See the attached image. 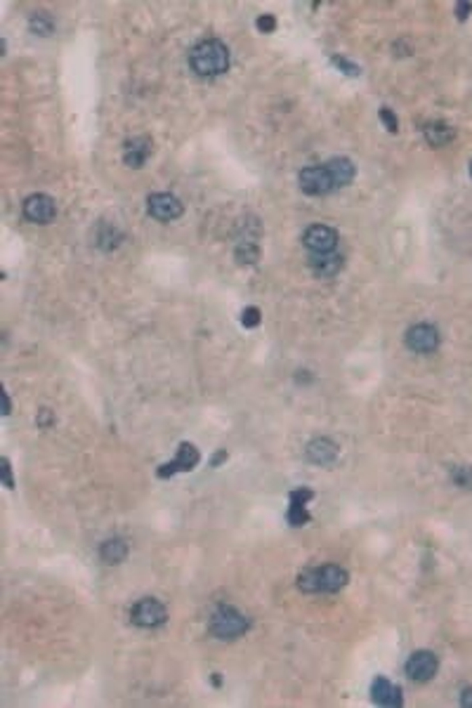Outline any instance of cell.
<instances>
[{"label":"cell","mask_w":472,"mask_h":708,"mask_svg":"<svg viewBox=\"0 0 472 708\" xmlns=\"http://www.w3.org/2000/svg\"><path fill=\"white\" fill-rule=\"evenodd\" d=\"M333 64H336L338 69H345V74H350V76H359L361 74V69L357 67V64H350L348 59H343V57H333Z\"/></svg>","instance_id":"obj_27"},{"label":"cell","mask_w":472,"mask_h":708,"mask_svg":"<svg viewBox=\"0 0 472 708\" xmlns=\"http://www.w3.org/2000/svg\"><path fill=\"white\" fill-rule=\"evenodd\" d=\"M211 633L220 640H234L248 630V618L234 607H220L211 616Z\"/></svg>","instance_id":"obj_3"},{"label":"cell","mask_w":472,"mask_h":708,"mask_svg":"<svg viewBox=\"0 0 472 708\" xmlns=\"http://www.w3.org/2000/svg\"><path fill=\"white\" fill-rule=\"evenodd\" d=\"M437 668H439V659H437V654L430 650H418L411 654L409 661H406V675L416 682L432 680V677L437 675Z\"/></svg>","instance_id":"obj_4"},{"label":"cell","mask_w":472,"mask_h":708,"mask_svg":"<svg viewBox=\"0 0 472 708\" xmlns=\"http://www.w3.org/2000/svg\"><path fill=\"white\" fill-rule=\"evenodd\" d=\"M130 618H133V623H137V626H142V628H158V626H163V623H165V618H168V611H165V607L161 604L158 600L145 598V600H140V602L133 607V611H130Z\"/></svg>","instance_id":"obj_5"},{"label":"cell","mask_w":472,"mask_h":708,"mask_svg":"<svg viewBox=\"0 0 472 708\" xmlns=\"http://www.w3.org/2000/svg\"><path fill=\"white\" fill-rule=\"evenodd\" d=\"M449 477L461 489H472V466H453Z\"/></svg>","instance_id":"obj_22"},{"label":"cell","mask_w":472,"mask_h":708,"mask_svg":"<svg viewBox=\"0 0 472 708\" xmlns=\"http://www.w3.org/2000/svg\"><path fill=\"white\" fill-rule=\"evenodd\" d=\"M199 461H201V454H199V449H196L194 444H180V449H177V456H175V461H172V466H175L177 472H187V470H194L196 466H199Z\"/></svg>","instance_id":"obj_17"},{"label":"cell","mask_w":472,"mask_h":708,"mask_svg":"<svg viewBox=\"0 0 472 708\" xmlns=\"http://www.w3.org/2000/svg\"><path fill=\"white\" fill-rule=\"evenodd\" d=\"M461 704H463L465 708H472V687H465V689H463Z\"/></svg>","instance_id":"obj_32"},{"label":"cell","mask_w":472,"mask_h":708,"mask_svg":"<svg viewBox=\"0 0 472 708\" xmlns=\"http://www.w3.org/2000/svg\"><path fill=\"white\" fill-rule=\"evenodd\" d=\"M371 699L378 706H402V689L380 675L375 677L371 685Z\"/></svg>","instance_id":"obj_12"},{"label":"cell","mask_w":472,"mask_h":708,"mask_svg":"<svg viewBox=\"0 0 472 708\" xmlns=\"http://www.w3.org/2000/svg\"><path fill=\"white\" fill-rule=\"evenodd\" d=\"M121 239H123L121 231L116 227H111V224H101L97 231V246L101 251H113V248H118L121 246Z\"/></svg>","instance_id":"obj_19"},{"label":"cell","mask_w":472,"mask_h":708,"mask_svg":"<svg viewBox=\"0 0 472 708\" xmlns=\"http://www.w3.org/2000/svg\"><path fill=\"white\" fill-rule=\"evenodd\" d=\"M302 243L309 253H333L338 246V231L328 224H312L302 236Z\"/></svg>","instance_id":"obj_7"},{"label":"cell","mask_w":472,"mask_h":708,"mask_svg":"<svg viewBox=\"0 0 472 708\" xmlns=\"http://www.w3.org/2000/svg\"><path fill=\"white\" fill-rule=\"evenodd\" d=\"M147 211L149 215L161 220V222H170V220H177L182 215V204L172 194H152L147 201Z\"/></svg>","instance_id":"obj_10"},{"label":"cell","mask_w":472,"mask_h":708,"mask_svg":"<svg viewBox=\"0 0 472 708\" xmlns=\"http://www.w3.org/2000/svg\"><path fill=\"white\" fill-rule=\"evenodd\" d=\"M348 583V571L338 564H324V567L304 569L298 576V588L302 593H338Z\"/></svg>","instance_id":"obj_2"},{"label":"cell","mask_w":472,"mask_h":708,"mask_svg":"<svg viewBox=\"0 0 472 708\" xmlns=\"http://www.w3.org/2000/svg\"><path fill=\"white\" fill-rule=\"evenodd\" d=\"M99 557L106 564H121L125 557H128V543L123 538H109L101 543L99 548Z\"/></svg>","instance_id":"obj_16"},{"label":"cell","mask_w":472,"mask_h":708,"mask_svg":"<svg viewBox=\"0 0 472 708\" xmlns=\"http://www.w3.org/2000/svg\"><path fill=\"white\" fill-rule=\"evenodd\" d=\"M255 26H258L260 33H272L274 28H277V19H274V15H260Z\"/></svg>","instance_id":"obj_25"},{"label":"cell","mask_w":472,"mask_h":708,"mask_svg":"<svg viewBox=\"0 0 472 708\" xmlns=\"http://www.w3.org/2000/svg\"><path fill=\"white\" fill-rule=\"evenodd\" d=\"M300 189L309 196H324L336 187H333L326 165H312V168H304L300 172Z\"/></svg>","instance_id":"obj_9"},{"label":"cell","mask_w":472,"mask_h":708,"mask_svg":"<svg viewBox=\"0 0 472 708\" xmlns=\"http://www.w3.org/2000/svg\"><path fill=\"white\" fill-rule=\"evenodd\" d=\"M152 154V140L149 138H135L130 142H125V151H123V160L125 165L130 168H142L145 160Z\"/></svg>","instance_id":"obj_14"},{"label":"cell","mask_w":472,"mask_h":708,"mask_svg":"<svg viewBox=\"0 0 472 708\" xmlns=\"http://www.w3.org/2000/svg\"><path fill=\"white\" fill-rule=\"evenodd\" d=\"M437 345H439V331L434 329V326L416 324V326H411V329L406 331V347H409L411 352L425 354V352H432V349H437Z\"/></svg>","instance_id":"obj_8"},{"label":"cell","mask_w":472,"mask_h":708,"mask_svg":"<svg viewBox=\"0 0 472 708\" xmlns=\"http://www.w3.org/2000/svg\"><path fill=\"white\" fill-rule=\"evenodd\" d=\"M326 170L333 180V187H348L355 177V165H352L350 158H331L326 163Z\"/></svg>","instance_id":"obj_15"},{"label":"cell","mask_w":472,"mask_h":708,"mask_svg":"<svg viewBox=\"0 0 472 708\" xmlns=\"http://www.w3.org/2000/svg\"><path fill=\"white\" fill-rule=\"evenodd\" d=\"M309 270H312L314 277L328 279V277H336L340 270H343V255L338 253H312L309 255Z\"/></svg>","instance_id":"obj_11"},{"label":"cell","mask_w":472,"mask_h":708,"mask_svg":"<svg viewBox=\"0 0 472 708\" xmlns=\"http://www.w3.org/2000/svg\"><path fill=\"white\" fill-rule=\"evenodd\" d=\"M29 28H31L35 35H50L52 28H55V22H52V17L47 15V12H35V15H31V19H29Z\"/></svg>","instance_id":"obj_21"},{"label":"cell","mask_w":472,"mask_h":708,"mask_svg":"<svg viewBox=\"0 0 472 708\" xmlns=\"http://www.w3.org/2000/svg\"><path fill=\"white\" fill-rule=\"evenodd\" d=\"M288 522H291L293 527L307 525V522H309L307 508H304V505H298V503H291V508H288Z\"/></svg>","instance_id":"obj_23"},{"label":"cell","mask_w":472,"mask_h":708,"mask_svg":"<svg viewBox=\"0 0 472 708\" xmlns=\"http://www.w3.org/2000/svg\"><path fill=\"white\" fill-rule=\"evenodd\" d=\"M456 138V130H453L451 126H446V123H428L425 126V140H428V145H432V147H444V145H449V142Z\"/></svg>","instance_id":"obj_18"},{"label":"cell","mask_w":472,"mask_h":708,"mask_svg":"<svg viewBox=\"0 0 472 708\" xmlns=\"http://www.w3.org/2000/svg\"><path fill=\"white\" fill-rule=\"evenodd\" d=\"M470 175H472V160H470Z\"/></svg>","instance_id":"obj_34"},{"label":"cell","mask_w":472,"mask_h":708,"mask_svg":"<svg viewBox=\"0 0 472 708\" xmlns=\"http://www.w3.org/2000/svg\"><path fill=\"white\" fill-rule=\"evenodd\" d=\"M35 423H38V427H47L52 423V413L47 411V409H43V411L38 413V418H35Z\"/></svg>","instance_id":"obj_30"},{"label":"cell","mask_w":472,"mask_h":708,"mask_svg":"<svg viewBox=\"0 0 472 708\" xmlns=\"http://www.w3.org/2000/svg\"><path fill=\"white\" fill-rule=\"evenodd\" d=\"M307 458L316 466H328L338 458V446L326 437H316L307 444Z\"/></svg>","instance_id":"obj_13"},{"label":"cell","mask_w":472,"mask_h":708,"mask_svg":"<svg viewBox=\"0 0 472 708\" xmlns=\"http://www.w3.org/2000/svg\"><path fill=\"white\" fill-rule=\"evenodd\" d=\"M22 211H24V217H26L29 222L45 224V222H50V220L55 217L57 206H55V199H52V196H47V194H31L26 201H24Z\"/></svg>","instance_id":"obj_6"},{"label":"cell","mask_w":472,"mask_h":708,"mask_svg":"<svg viewBox=\"0 0 472 708\" xmlns=\"http://www.w3.org/2000/svg\"><path fill=\"white\" fill-rule=\"evenodd\" d=\"M3 475H5V486L12 489V486H15V481H12V470H10V461H8V458L3 461Z\"/></svg>","instance_id":"obj_31"},{"label":"cell","mask_w":472,"mask_h":708,"mask_svg":"<svg viewBox=\"0 0 472 708\" xmlns=\"http://www.w3.org/2000/svg\"><path fill=\"white\" fill-rule=\"evenodd\" d=\"M234 258L238 260V265H255L260 260V248L253 241H243L236 246Z\"/></svg>","instance_id":"obj_20"},{"label":"cell","mask_w":472,"mask_h":708,"mask_svg":"<svg viewBox=\"0 0 472 708\" xmlns=\"http://www.w3.org/2000/svg\"><path fill=\"white\" fill-rule=\"evenodd\" d=\"M380 121L385 123V128L390 130V133H397V130H399V121H397V116H394L392 111L387 109V106H382V109H380Z\"/></svg>","instance_id":"obj_26"},{"label":"cell","mask_w":472,"mask_h":708,"mask_svg":"<svg viewBox=\"0 0 472 708\" xmlns=\"http://www.w3.org/2000/svg\"><path fill=\"white\" fill-rule=\"evenodd\" d=\"M241 324L246 326V329H255V326L260 324V309L258 307H246V309H243Z\"/></svg>","instance_id":"obj_24"},{"label":"cell","mask_w":472,"mask_h":708,"mask_svg":"<svg viewBox=\"0 0 472 708\" xmlns=\"http://www.w3.org/2000/svg\"><path fill=\"white\" fill-rule=\"evenodd\" d=\"M222 461H227V451H218V454H215V458H213V466L218 468Z\"/></svg>","instance_id":"obj_33"},{"label":"cell","mask_w":472,"mask_h":708,"mask_svg":"<svg viewBox=\"0 0 472 708\" xmlns=\"http://www.w3.org/2000/svg\"><path fill=\"white\" fill-rule=\"evenodd\" d=\"M189 62L191 69L196 71L203 79H213V76H220L229 69V50H227L225 43L220 40H201V43L194 45V50L189 52Z\"/></svg>","instance_id":"obj_1"},{"label":"cell","mask_w":472,"mask_h":708,"mask_svg":"<svg viewBox=\"0 0 472 708\" xmlns=\"http://www.w3.org/2000/svg\"><path fill=\"white\" fill-rule=\"evenodd\" d=\"M456 15H458V19L465 22V19H468V15H472V5L470 3H458L456 5Z\"/></svg>","instance_id":"obj_29"},{"label":"cell","mask_w":472,"mask_h":708,"mask_svg":"<svg viewBox=\"0 0 472 708\" xmlns=\"http://www.w3.org/2000/svg\"><path fill=\"white\" fill-rule=\"evenodd\" d=\"M312 496H314V493L309 491V489H295V491H291V503L307 505V501H312Z\"/></svg>","instance_id":"obj_28"}]
</instances>
